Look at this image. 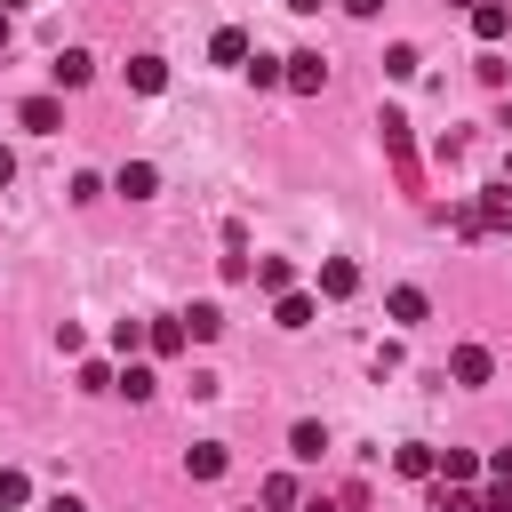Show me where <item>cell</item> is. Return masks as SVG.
I'll list each match as a JSON object with an SVG mask.
<instances>
[{
  "mask_svg": "<svg viewBox=\"0 0 512 512\" xmlns=\"http://www.w3.org/2000/svg\"><path fill=\"white\" fill-rule=\"evenodd\" d=\"M464 16H472V40H480V48H496V40L512 32V8H504V0H472Z\"/></svg>",
  "mask_w": 512,
  "mask_h": 512,
  "instance_id": "1",
  "label": "cell"
},
{
  "mask_svg": "<svg viewBox=\"0 0 512 512\" xmlns=\"http://www.w3.org/2000/svg\"><path fill=\"white\" fill-rule=\"evenodd\" d=\"M16 120H24L32 136H56V128H64V96H56V88H48V96H24Z\"/></svg>",
  "mask_w": 512,
  "mask_h": 512,
  "instance_id": "2",
  "label": "cell"
},
{
  "mask_svg": "<svg viewBox=\"0 0 512 512\" xmlns=\"http://www.w3.org/2000/svg\"><path fill=\"white\" fill-rule=\"evenodd\" d=\"M448 376H456V384H488V376H496V352H488V344H456V352H448Z\"/></svg>",
  "mask_w": 512,
  "mask_h": 512,
  "instance_id": "3",
  "label": "cell"
},
{
  "mask_svg": "<svg viewBox=\"0 0 512 512\" xmlns=\"http://www.w3.org/2000/svg\"><path fill=\"white\" fill-rule=\"evenodd\" d=\"M320 80H328L320 48H296V56H288V80H280V88H296V96H320Z\"/></svg>",
  "mask_w": 512,
  "mask_h": 512,
  "instance_id": "4",
  "label": "cell"
},
{
  "mask_svg": "<svg viewBox=\"0 0 512 512\" xmlns=\"http://www.w3.org/2000/svg\"><path fill=\"white\" fill-rule=\"evenodd\" d=\"M320 296H328V304L360 296V264H352V256H328V264H320Z\"/></svg>",
  "mask_w": 512,
  "mask_h": 512,
  "instance_id": "5",
  "label": "cell"
},
{
  "mask_svg": "<svg viewBox=\"0 0 512 512\" xmlns=\"http://www.w3.org/2000/svg\"><path fill=\"white\" fill-rule=\"evenodd\" d=\"M432 480H448V488H472V480H480V456H472V448H440Z\"/></svg>",
  "mask_w": 512,
  "mask_h": 512,
  "instance_id": "6",
  "label": "cell"
},
{
  "mask_svg": "<svg viewBox=\"0 0 512 512\" xmlns=\"http://www.w3.org/2000/svg\"><path fill=\"white\" fill-rule=\"evenodd\" d=\"M472 216H480V232H512V184L480 192V200H472Z\"/></svg>",
  "mask_w": 512,
  "mask_h": 512,
  "instance_id": "7",
  "label": "cell"
},
{
  "mask_svg": "<svg viewBox=\"0 0 512 512\" xmlns=\"http://www.w3.org/2000/svg\"><path fill=\"white\" fill-rule=\"evenodd\" d=\"M48 72H56V96H64V88H88V72H96V56H88V48H64V56L48 64Z\"/></svg>",
  "mask_w": 512,
  "mask_h": 512,
  "instance_id": "8",
  "label": "cell"
},
{
  "mask_svg": "<svg viewBox=\"0 0 512 512\" xmlns=\"http://www.w3.org/2000/svg\"><path fill=\"white\" fill-rule=\"evenodd\" d=\"M376 128H384V152H392V160H400V176H408V184H416V152H408V120H400V112H384V120H376Z\"/></svg>",
  "mask_w": 512,
  "mask_h": 512,
  "instance_id": "9",
  "label": "cell"
},
{
  "mask_svg": "<svg viewBox=\"0 0 512 512\" xmlns=\"http://www.w3.org/2000/svg\"><path fill=\"white\" fill-rule=\"evenodd\" d=\"M112 192H128V200H152V192H160V168H152V160H128V168L112 176Z\"/></svg>",
  "mask_w": 512,
  "mask_h": 512,
  "instance_id": "10",
  "label": "cell"
},
{
  "mask_svg": "<svg viewBox=\"0 0 512 512\" xmlns=\"http://www.w3.org/2000/svg\"><path fill=\"white\" fill-rule=\"evenodd\" d=\"M312 312H320V304H312L304 288H280V296H272V320H280V328H312Z\"/></svg>",
  "mask_w": 512,
  "mask_h": 512,
  "instance_id": "11",
  "label": "cell"
},
{
  "mask_svg": "<svg viewBox=\"0 0 512 512\" xmlns=\"http://www.w3.org/2000/svg\"><path fill=\"white\" fill-rule=\"evenodd\" d=\"M224 464H232V448H224V440H200V448L184 456V472H192V480H224Z\"/></svg>",
  "mask_w": 512,
  "mask_h": 512,
  "instance_id": "12",
  "label": "cell"
},
{
  "mask_svg": "<svg viewBox=\"0 0 512 512\" xmlns=\"http://www.w3.org/2000/svg\"><path fill=\"white\" fill-rule=\"evenodd\" d=\"M432 464H440V448H424V440L392 448V472H400V480H432Z\"/></svg>",
  "mask_w": 512,
  "mask_h": 512,
  "instance_id": "13",
  "label": "cell"
},
{
  "mask_svg": "<svg viewBox=\"0 0 512 512\" xmlns=\"http://www.w3.org/2000/svg\"><path fill=\"white\" fill-rule=\"evenodd\" d=\"M128 88H136V96H160V88H168V64H160V56H128Z\"/></svg>",
  "mask_w": 512,
  "mask_h": 512,
  "instance_id": "14",
  "label": "cell"
},
{
  "mask_svg": "<svg viewBox=\"0 0 512 512\" xmlns=\"http://www.w3.org/2000/svg\"><path fill=\"white\" fill-rule=\"evenodd\" d=\"M248 272H256V288H264V296H280V288H296V264H288V256H256Z\"/></svg>",
  "mask_w": 512,
  "mask_h": 512,
  "instance_id": "15",
  "label": "cell"
},
{
  "mask_svg": "<svg viewBox=\"0 0 512 512\" xmlns=\"http://www.w3.org/2000/svg\"><path fill=\"white\" fill-rule=\"evenodd\" d=\"M184 344H192V336H184V320H152V328H144V352H160V360H176Z\"/></svg>",
  "mask_w": 512,
  "mask_h": 512,
  "instance_id": "16",
  "label": "cell"
},
{
  "mask_svg": "<svg viewBox=\"0 0 512 512\" xmlns=\"http://www.w3.org/2000/svg\"><path fill=\"white\" fill-rule=\"evenodd\" d=\"M288 456H296V464H320V456H328V432H320V424L304 416V424L288 432Z\"/></svg>",
  "mask_w": 512,
  "mask_h": 512,
  "instance_id": "17",
  "label": "cell"
},
{
  "mask_svg": "<svg viewBox=\"0 0 512 512\" xmlns=\"http://www.w3.org/2000/svg\"><path fill=\"white\" fill-rule=\"evenodd\" d=\"M248 48H256V40H248L240 24H224V32L208 40V56H216V64H248Z\"/></svg>",
  "mask_w": 512,
  "mask_h": 512,
  "instance_id": "18",
  "label": "cell"
},
{
  "mask_svg": "<svg viewBox=\"0 0 512 512\" xmlns=\"http://www.w3.org/2000/svg\"><path fill=\"white\" fill-rule=\"evenodd\" d=\"M240 72H248L256 88H280V80H288V56H264V48H248V64H240Z\"/></svg>",
  "mask_w": 512,
  "mask_h": 512,
  "instance_id": "19",
  "label": "cell"
},
{
  "mask_svg": "<svg viewBox=\"0 0 512 512\" xmlns=\"http://www.w3.org/2000/svg\"><path fill=\"white\" fill-rule=\"evenodd\" d=\"M384 312H392L400 328H416V320H424L432 304H424V288H392V296H384Z\"/></svg>",
  "mask_w": 512,
  "mask_h": 512,
  "instance_id": "20",
  "label": "cell"
},
{
  "mask_svg": "<svg viewBox=\"0 0 512 512\" xmlns=\"http://www.w3.org/2000/svg\"><path fill=\"white\" fill-rule=\"evenodd\" d=\"M184 336H192V344H216V336H224V312H216V304H192V312H184Z\"/></svg>",
  "mask_w": 512,
  "mask_h": 512,
  "instance_id": "21",
  "label": "cell"
},
{
  "mask_svg": "<svg viewBox=\"0 0 512 512\" xmlns=\"http://www.w3.org/2000/svg\"><path fill=\"white\" fill-rule=\"evenodd\" d=\"M112 392H128V400H152V368H144V360H128V368L112 376Z\"/></svg>",
  "mask_w": 512,
  "mask_h": 512,
  "instance_id": "22",
  "label": "cell"
},
{
  "mask_svg": "<svg viewBox=\"0 0 512 512\" xmlns=\"http://www.w3.org/2000/svg\"><path fill=\"white\" fill-rule=\"evenodd\" d=\"M264 512H296V472H272L264 480Z\"/></svg>",
  "mask_w": 512,
  "mask_h": 512,
  "instance_id": "23",
  "label": "cell"
},
{
  "mask_svg": "<svg viewBox=\"0 0 512 512\" xmlns=\"http://www.w3.org/2000/svg\"><path fill=\"white\" fill-rule=\"evenodd\" d=\"M432 512H480V496H472V488H448V480H432Z\"/></svg>",
  "mask_w": 512,
  "mask_h": 512,
  "instance_id": "24",
  "label": "cell"
},
{
  "mask_svg": "<svg viewBox=\"0 0 512 512\" xmlns=\"http://www.w3.org/2000/svg\"><path fill=\"white\" fill-rule=\"evenodd\" d=\"M416 64H424V56H416L408 40H392V48H384V72H392V80H416Z\"/></svg>",
  "mask_w": 512,
  "mask_h": 512,
  "instance_id": "25",
  "label": "cell"
},
{
  "mask_svg": "<svg viewBox=\"0 0 512 512\" xmlns=\"http://www.w3.org/2000/svg\"><path fill=\"white\" fill-rule=\"evenodd\" d=\"M112 352H120V360L144 352V320H112Z\"/></svg>",
  "mask_w": 512,
  "mask_h": 512,
  "instance_id": "26",
  "label": "cell"
},
{
  "mask_svg": "<svg viewBox=\"0 0 512 512\" xmlns=\"http://www.w3.org/2000/svg\"><path fill=\"white\" fill-rule=\"evenodd\" d=\"M24 496H32V480H24V472H0V512H16Z\"/></svg>",
  "mask_w": 512,
  "mask_h": 512,
  "instance_id": "27",
  "label": "cell"
},
{
  "mask_svg": "<svg viewBox=\"0 0 512 512\" xmlns=\"http://www.w3.org/2000/svg\"><path fill=\"white\" fill-rule=\"evenodd\" d=\"M504 72H512V64H504L496 48H480V88H504Z\"/></svg>",
  "mask_w": 512,
  "mask_h": 512,
  "instance_id": "28",
  "label": "cell"
},
{
  "mask_svg": "<svg viewBox=\"0 0 512 512\" xmlns=\"http://www.w3.org/2000/svg\"><path fill=\"white\" fill-rule=\"evenodd\" d=\"M80 392H112V368L104 360H80Z\"/></svg>",
  "mask_w": 512,
  "mask_h": 512,
  "instance_id": "29",
  "label": "cell"
},
{
  "mask_svg": "<svg viewBox=\"0 0 512 512\" xmlns=\"http://www.w3.org/2000/svg\"><path fill=\"white\" fill-rule=\"evenodd\" d=\"M480 512H512V480H488V496H480Z\"/></svg>",
  "mask_w": 512,
  "mask_h": 512,
  "instance_id": "30",
  "label": "cell"
},
{
  "mask_svg": "<svg viewBox=\"0 0 512 512\" xmlns=\"http://www.w3.org/2000/svg\"><path fill=\"white\" fill-rule=\"evenodd\" d=\"M480 472H488V480H512V448H496V456H480Z\"/></svg>",
  "mask_w": 512,
  "mask_h": 512,
  "instance_id": "31",
  "label": "cell"
},
{
  "mask_svg": "<svg viewBox=\"0 0 512 512\" xmlns=\"http://www.w3.org/2000/svg\"><path fill=\"white\" fill-rule=\"evenodd\" d=\"M344 16H384V0H344Z\"/></svg>",
  "mask_w": 512,
  "mask_h": 512,
  "instance_id": "32",
  "label": "cell"
},
{
  "mask_svg": "<svg viewBox=\"0 0 512 512\" xmlns=\"http://www.w3.org/2000/svg\"><path fill=\"white\" fill-rule=\"evenodd\" d=\"M8 184H16V152L0 144V192H8Z\"/></svg>",
  "mask_w": 512,
  "mask_h": 512,
  "instance_id": "33",
  "label": "cell"
},
{
  "mask_svg": "<svg viewBox=\"0 0 512 512\" xmlns=\"http://www.w3.org/2000/svg\"><path fill=\"white\" fill-rule=\"evenodd\" d=\"M48 512H88V504L80 496H48Z\"/></svg>",
  "mask_w": 512,
  "mask_h": 512,
  "instance_id": "34",
  "label": "cell"
},
{
  "mask_svg": "<svg viewBox=\"0 0 512 512\" xmlns=\"http://www.w3.org/2000/svg\"><path fill=\"white\" fill-rule=\"evenodd\" d=\"M288 8H296V16H320V0H288Z\"/></svg>",
  "mask_w": 512,
  "mask_h": 512,
  "instance_id": "35",
  "label": "cell"
},
{
  "mask_svg": "<svg viewBox=\"0 0 512 512\" xmlns=\"http://www.w3.org/2000/svg\"><path fill=\"white\" fill-rule=\"evenodd\" d=\"M8 32H16V24H8V8H0V48H8Z\"/></svg>",
  "mask_w": 512,
  "mask_h": 512,
  "instance_id": "36",
  "label": "cell"
},
{
  "mask_svg": "<svg viewBox=\"0 0 512 512\" xmlns=\"http://www.w3.org/2000/svg\"><path fill=\"white\" fill-rule=\"evenodd\" d=\"M456 8H472V0H456Z\"/></svg>",
  "mask_w": 512,
  "mask_h": 512,
  "instance_id": "37",
  "label": "cell"
},
{
  "mask_svg": "<svg viewBox=\"0 0 512 512\" xmlns=\"http://www.w3.org/2000/svg\"><path fill=\"white\" fill-rule=\"evenodd\" d=\"M504 8H512V0H504Z\"/></svg>",
  "mask_w": 512,
  "mask_h": 512,
  "instance_id": "38",
  "label": "cell"
}]
</instances>
